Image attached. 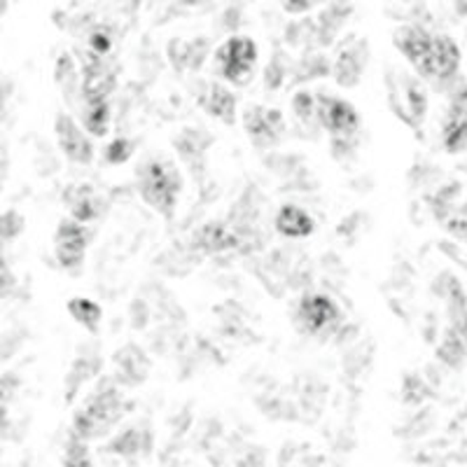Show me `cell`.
Masks as SVG:
<instances>
[{"label": "cell", "mask_w": 467, "mask_h": 467, "mask_svg": "<svg viewBox=\"0 0 467 467\" xmlns=\"http://www.w3.org/2000/svg\"><path fill=\"white\" fill-rule=\"evenodd\" d=\"M152 448V432L147 425H131L122 430L113 442L106 447V454H115L120 458H136V455H147Z\"/></svg>", "instance_id": "e0dca14e"}, {"label": "cell", "mask_w": 467, "mask_h": 467, "mask_svg": "<svg viewBox=\"0 0 467 467\" xmlns=\"http://www.w3.org/2000/svg\"><path fill=\"white\" fill-rule=\"evenodd\" d=\"M64 202L68 203L70 218L83 222V225L96 220L101 215V199H99L91 185H70L68 190L64 192Z\"/></svg>", "instance_id": "2e32d148"}, {"label": "cell", "mask_w": 467, "mask_h": 467, "mask_svg": "<svg viewBox=\"0 0 467 467\" xmlns=\"http://www.w3.org/2000/svg\"><path fill=\"white\" fill-rule=\"evenodd\" d=\"M257 64V44L248 36H232L215 50V66L227 83L246 87Z\"/></svg>", "instance_id": "3957f363"}, {"label": "cell", "mask_w": 467, "mask_h": 467, "mask_svg": "<svg viewBox=\"0 0 467 467\" xmlns=\"http://www.w3.org/2000/svg\"><path fill=\"white\" fill-rule=\"evenodd\" d=\"M87 129L77 124L68 113H57L54 117V133H57L59 150L64 152L66 159H70L73 164H91L94 159V143L89 140Z\"/></svg>", "instance_id": "30bf717a"}, {"label": "cell", "mask_w": 467, "mask_h": 467, "mask_svg": "<svg viewBox=\"0 0 467 467\" xmlns=\"http://www.w3.org/2000/svg\"><path fill=\"white\" fill-rule=\"evenodd\" d=\"M437 358L444 362L447 367H463V362L467 360V346L465 341L461 339V335L454 328H447L444 339L437 348Z\"/></svg>", "instance_id": "d4e9b609"}, {"label": "cell", "mask_w": 467, "mask_h": 467, "mask_svg": "<svg viewBox=\"0 0 467 467\" xmlns=\"http://www.w3.org/2000/svg\"><path fill=\"white\" fill-rule=\"evenodd\" d=\"M61 463H64V467H91V455H89L87 442L80 439V437L70 435Z\"/></svg>", "instance_id": "83f0119b"}, {"label": "cell", "mask_w": 467, "mask_h": 467, "mask_svg": "<svg viewBox=\"0 0 467 467\" xmlns=\"http://www.w3.org/2000/svg\"><path fill=\"white\" fill-rule=\"evenodd\" d=\"M68 313L73 316V321L80 322L87 332L96 335L101 328L103 321V309L101 304H96L94 299L89 297H73L68 302Z\"/></svg>", "instance_id": "603a6c76"}, {"label": "cell", "mask_w": 467, "mask_h": 467, "mask_svg": "<svg viewBox=\"0 0 467 467\" xmlns=\"http://www.w3.org/2000/svg\"><path fill=\"white\" fill-rule=\"evenodd\" d=\"M402 395H404V400H407V404H418V402H423V400L428 398L430 391L425 388L423 381L411 374V376H407V381H404Z\"/></svg>", "instance_id": "4dcf8cb0"}, {"label": "cell", "mask_w": 467, "mask_h": 467, "mask_svg": "<svg viewBox=\"0 0 467 467\" xmlns=\"http://www.w3.org/2000/svg\"><path fill=\"white\" fill-rule=\"evenodd\" d=\"M273 229L288 239H306L316 232V220L309 210L297 203H285L273 215Z\"/></svg>", "instance_id": "5bb4252c"}, {"label": "cell", "mask_w": 467, "mask_h": 467, "mask_svg": "<svg viewBox=\"0 0 467 467\" xmlns=\"http://www.w3.org/2000/svg\"><path fill=\"white\" fill-rule=\"evenodd\" d=\"M391 106L398 113L400 120L416 129L418 124H423L425 110H428V96H425V89L421 87V83H416L414 77L400 75L398 83H392L391 87Z\"/></svg>", "instance_id": "9c48e42d"}, {"label": "cell", "mask_w": 467, "mask_h": 467, "mask_svg": "<svg viewBox=\"0 0 467 467\" xmlns=\"http://www.w3.org/2000/svg\"><path fill=\"white\" fill-rule=\"evenodd\" d=\"M57 83L68 101H73L75 94L83 96V83L77 80V68H75V64H73V57H70V54H61V57H59Z\"/></svg>", "instance_id": "484cf974"}, {"label": "cell", "mask_w": 467, "mask_h": 467, "mask_svg": "<svg viewBox=\"0 0 467 467\" xmlns=\"http://www.w3.org/2000/svg\"><path fill=\"white\" fill-rule=\"evenodd\" d=\"M202 133L203 131H199V129H192V140H199V136H202ZM209 143H210V140H203V143H194V146H192L190 154H194V152H196V154H202V150L206 146H209ZM190 154H187V157H190Z\"/></svg>", "instance_id": "74e56055"}, {"label": "cell", "mask_w": 467, "mask_h": 467, "mask_svg": "<svg viewBox=\"0 0 467 467\" xmlns=\"http://www.w3.org/2000/svg\"><path fill=\"white\" fill-rule=\"evenodd\" d=\"M285 75V66L278 64V57L273 61H269V68H266V89H278L283 83Z\"/></svg>", "instance_id": "e575fe53"}, {"label": "cell", "mask_w": 467, "mask_h": 467, "mask_svg": "<svg viewBox=\"0 0 467 467\" xmlns=\"http://www.w3.org/2000/svg\"><path fill=\"white\" fill-rule=\"evenodd\" d=\"M318 101V124L322 131L332 136V146L351 143L355 133L360 131V115L353 106L335 94L316 91Z\"/></svg>", "instance_id": "277c9868"}, {"label": "cell", "mask_w": 467, "mask_h": 467, "mask_svg": "<svg viewBox=\"0 0 467 467\" xmlns=\"http://www.w3.org/2000/svg\"><path fill=\"white\" fill-rule=\"evenodd\" d=\"M0 229H3V241L17 239L24 229V218L17 210H5L0 218Z\"/></svg>", "instance_id": "1f68e13d"}, {"label": "cell", "mask_w": 467, "mask_h": 467, "mask_svg": "<svg viewBox=\"0 0 467 467\" xmlns=\"http://www.w3.org/2000/svg\"><path fill=\"white\" fill-rule=\"evenodd\" d=\"M124 414V400L117 388V384L106 381L89 395L87 402L83 404V409H77L73 416V435L80 439H99V437L107 435L117 421Z\"/></svg>", "instance_id": "7a4b0ae2"}, {"label": "cell", "mask_w": 467, "mask_h": 467, "mask_svg": "<svg viewBox=\"0 0 467 467\" xmlns=\"http://www.w3.org/2000/svg\"><path fill=\"white\" fill-rule=\"evenodd\" d=\"M136 146L129 139H115L106 146V159L110 164H124L133 154Z\"/></svg>", "instance_id": "f546056e"}, {"label": "cell", "mask_w": 467, "mask_h": 467, "mask_svg": "<svg viewBox=\"0 0 467 467\" xmlns=\"http://www.w3.org/2000/svg\"><path fill=\"white\" fill-rule=\"evenodd\" d=\"M241 246H243V234L227 222H206L192 234V248L206 255L229 253V250H239Z\"/></svg>", "instance_id": "8fae6325"}, {"label": "cell", "mask_w": 467, "mask_h": 467, "mask_svg": "<svg viewBox=\"0 0 467 467\" xmlns=\"http://www.w3.org/2000/svg\"><path fill=\"white\" fill-rule=\"evenodd\" d=\"M80 117H83V124L89 136L103 139L110 129V103H107V99H103V101H83Z\"/></svg>", "instance_id": "d6986e66"}, {"label": "cell", "mask_w": 467, "mask_h": 467, "mask_svg": "<svg viewBox=\"0 0 467 467\" xmlns=\"http://www.w3.org/2000/svg\"><path fill=\"white\" fill-rule=\"evenodd\" d=\"M199 103L210 117L220 120L222 124L232 127L236 122V96H234L232 89H227L220 83H210L209 87L203 89L199 94Z\"/></svg>", "instance_id": "9a60e30c"}, {"label": "cell", "mask_w": 467, "mask_h": 467, "mask_svg": "<svg viewBox=\"0 0 467 467\" xmlns=\"http://www.w3.org/2000/svg\"><path fill=\"white\" fill-rule=\"evenodd\" d=\"M444 150L451 154L467 150V110L455 115H447V122L442 127Z\"/></svg>", "instance_id": "7402d4cb"}, {"label": "cell", "mask_w": 467, "mask_h": 467, "mask_svg": "<svg viewBox=\"0 0 467 467\" xmlns=\"http://www.w3.org/2000/svg\"><path fill=\"white\" fill-rule=\"evenodd\" d=\"M297 328L304 335L309 336H329L336 332L341 325V309L339 304L322 292H309L304 295L297 304V313H295Z\"/></svg>", "instance_id": "5b68a950"}, {"label": "cell", "mask_w": 467, "mask_h": 467, "mask_svg": "<svg viewBox=\"0 0 467 467\" xmlns=\"http://www.w3.org/2000/svg\"><path fill=\"white\" fill-rule=\"evenodd\" d=\"M89 232L83 222L77 220H61L54 234V255L57 262L68 272H77L84 262V253H87Z\"/></svg>", "instance_id": "ba28073f"}, {"label": "cell", "mask_w": 467, "mask_h": 467, "mask_svg": "<svg viewBox=\"0 0 467 467\" xmlns=\"http://www.w3.org/2000/svg\"><path fill=\"white\" fill-rule=\"evenodd\" d=\"M458 68H461V47L454 38L435 33L430 57L423 68L418 70V77L435 89H448L458 80Z\"/></svg>", "instance_id": "8992f818"}, {"label": "cell", "mask_w": 467, "mask_h": 467, "mask_svg": "<svg viewBox=\"0 0 467 467\" xmlns=\"http://www.w3.org/2000/svg\"><path fill=\"white\" fill-rule=\"evenodd\" d=\"M292 110H295V117H297L302 127L318 124V101L313 91H306V89L295 91V96H292Z\"/></svg>", "instance_id": "4316f807"}, {"label": "cell", "mask_w": 467, "mask_h": 467, "mask_svg": "<svg viewBox=\"0 0 467 467\" xmlns=\"http://www.w3.org/2000/svg\"><path fill=\"white\" fill-rule=\"evenodd\" d=\"M432 40H435V33H430L423 26H400L395 36H392V43H395L398 51L414 66L416 73L428 61Z\"/></svg>", "instance_id": "4fadbf2b"}, {"label": "cell", "mask_w": 467, "mask_h": 467, "mask_svg": "<svg viewBox=\"0 0 467 467\" xmlns=\"http://www.w3.org/2000/svg\"><path fill=\"white\" fill-rule=\"evenodd\" d=\"M110 47H113V40L106 31H94L89 36V51H94L99 57H106Z\"/></svg>", "instance_id": "836d02e7"}, {"label": "cell", "mask_w": 467, "mask_h": 467, "mask_svg": "<svg viewBox=\"0 0 467 467\" xmlns=\"http://www.w3.org/2000/svg\"><path fill=\"white\" fill-rule=\"evenodd\" d=\"M455 3V7H458V10H461L463 14H467V0H454Z\"/></svg>", "instance_id": "f35d334b"}, {"label": "cell", "mask_w": 467, "mask_h": 467, "mask_svg": "<svg viewBox=\"0 0 467 467\" xmlns=\"http://www.w3.org/2000/svg\"><path fill=\"white\" fill-rule=\"evenodd\" d=\"M348 14H351V10H348V5L344 3V0H341V3H335V5L329 7L328 12L321 17V21H318V28H313L318 43L321 44L332 43L336 33L341 31L344 21L348 20Z\"/></svg>", "instance_id": "cb8c5ba5"}, {"label": "cell", "mask_w": 467, "mask_h": 467, "mask_svg": "<svg viewBox=\"0 0 467 467\" xmlns=\"http://www.w3.org/2000/svg\"><path fill=\"white\" fill-rule=\"evenodd\" d=\"M139 192L143 202L166 220H173L178 196L183 192V178L178 166L166 157H150L139 166Z\"/></svg>", "instance_id": "6da1fadb"}, {"label": "cell", "mask_w": 467, "mask_h": 467, "mask_svg": "<svg viewBox=\"0 0 467 467\" xmlns=\"http://www.w3.org/2000/svg\"><path fill=\"white\" fill-rule=\"evenodd\" d=\"M115 365H117V381H122L124 385L143 384L150 372V360L133 344L115 353Z\"/></svg>", "instance_id": "ac0fdd59"}, {"label": "cell", "mask_w": 467, "mask_h": 467, "mask_svg": "<svg viewBox=\"0 0 467 467\" xmlns=\"http://www.w3.org/2000/svg\"><path fill=\"white\" fill-rule=\"evenodd\" d=\"M329 73V61L322 54H313L309 57V61H304L299 66L297 73V83H304V80H316V77H325Z\"/></svg>", "instance_id": "f1b7e54d"}, {"label": "cell", "mask_w": 467, "mask_h": 467, "mask_svg": "<svg viewBox=\"0 0 467 467\" xmlns=\"http://www.w3.org/2000/svg\"><path fill=\"white\" fill-rule=\"evenodd\" d=\"M232 467H265V451L257 447L246 448V454L239 455Z\"/></svg>", "instance_id": "d6a6232c"}, {"label": "cell", "mask_w": 467, "mask_h": 467, "mask_svg": "<svg viewBox=\"0 0 467 467\" xmlns=\"http://www.w3.org/2000/svg\"><path fill=\"white\" fill-rule=\"evenodd\" d=\"M283 5L290 14H299V12H306V10L313 5V0H283Z\"/></svg>", "instance_id": "8d00e7d4"}, {"label": "cell", "mask_w": 467, "mask_h": 467, "mask_svg": "<svg viewBox=\"0 0 467 467\" xmlns=\"http://www.w3.org/2000/svg\"><path fill=\"white\" fill-rule=\"evenodd\" d=\"M170 50H178V57H170V61L176 64V68H199L203 64V59L209 54V40H192V43H185V40H170L169 44Z\"/></svg>", "instance_id": "ffe728a7"}, {"label": "cell", "mask_w": 467, "mask_h": 467, "mask_svg": "<svg viewBox=\"0 0 467 467\" xmlns=\"http://www.w3.org/2000/svg\"><path fill=\"white\" fill-rule=\"evenodd\" d=\"M451 328L461 335V339L465 341V346H467V306L461 311V313L451 316Z\"/></svg>", "instance_id": "d590c367"}, {"label": "cell", "mask_w": 467, "mask_h": 467, "mask_svg": "<svg viewBox=\"0 0 467 467\" xmlns=\"http://www.w3.org/2000/svg\"><path fill=\"white\" fill-rule=\"evenodd\" d=\"M367 59H369L367 40L351 36L344 43V47H341L339 57L335 61V68H332L336 84H341V87H355V84L360 83V77L365 75Z\"/></svg>", "instance_id": "7c38bea8"}, {"label": "cell", "mask_w": 467, "mask_h": 467, "mask_svg": "<svg viewBox=\"0 0 467 467\" xmlns=\"http://www.w3.org/2000/svg\"><path fill=\"white\" fill-rule=\"evenodd\" d=\"M99 369H101V358H99V355L96 353L80 355V358L73 362V367H70L68 379H66V400H73L77 388H80L84 381L91 379V376H96Z\"/></svg>", "instance_id": "44dd1931"}, {"label": "cell", "mask_w": 467, "mask_h": 467, "mask_svg": "<svg viewBox=\"0 0 467 467\" xmlns=\"http://www.w3.org/2000/svg\"><path fill=\"white\" fill-rule=\"evenodd\" d=\"M243 129L255 147H272L281 143L285 129V115L278 107L248 106L243 110Z\"/></svg>", "instance_id": "52a82bcc"}]
</instances>
